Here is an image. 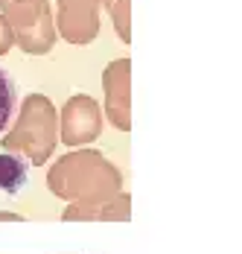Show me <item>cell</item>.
Wrapping results in <instances>:
<instances>
[{"label": "cell", "mask_w": 242, "mask_h": 254, "mask_svg": "<svg viewBox=\"0 0 242 254\" xmlns=\"http://www.w3.org/2000/svg\"><path fill=\"white\" fill-rule=\"evenodd\" d=\"M29 181V164L18 155H0V190L15 196Z\"/></svg>", "instance_id": "cell-1"}, {"label": "cell", "mask_w": 242, "mask_h": 254, "mask_svg": "<svg viewBox=\"0 0 242 254\" xmlns=\"http://www.w3.org/2000/svg\"><path fill=\"white\" fill-rule=\"evenodd\" d=\"M15 105H18V88L15 79L6 70H0V131L9 126V120L15 117Z\"/></svg>", "instance_id": "cell-2"}]
</instances>
